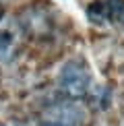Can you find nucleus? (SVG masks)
<instances>
[{
    "mask_svg": "<svg viewBox=\"0 0 124 126\" xmlns=\"http://www.w3.org/2000/svg\"><path fill=\"white\" fill-rule=\"evenodd\" d=\"M21 46L19 27L8 19L0 21V62H8L17 56Z\"/></svg>",
    "mask_w": 124,
    "mask_h": 126,
    "instance_id": "nucleus-2",
    "label": "nucleus"
},
{
    "mask_svg": "<svg viewBox=\"0 0 124 126\" xmlns=\"http://www.w3.org/2000/svg\"><path fill=\"white\" fill-rule=\"evenodd\" d=\"M81 122V114L75 108H60L58 112L54 110V114L44 120L39 126H77Z\"/></svg>",
    "mask_w": 124,
    "mask_h": 126,
    "instance_id": "nucleus-3",
    "label": "nucleus"
},
{
    "mask_svg": "<svg viewBox=\"0 0 124 126\" xmlns=\"http://www.w3.org/2000/svg\"><path fill=\"white\" fill-rule=\"evenodd\" d=\"M108 17L124 23V0H108Z\"/></svg>",
    "mask_w": 124,
    "mask_h": 126,
    "instance_id": "nucleus-5",
    "label": "nucleus"
},
{
    "mask_svg": "<svg viewBox=\"0 0 124 126\" xmlns=\"http://www.w3.org/2000/svg\"><path fill=\"white\" fill-rule=\"evenodd\" d=\"M87 15H89V19L93 23H101V21L110 19L108 17V4H103V2H93L89 10H87Z\"/></svg>",
    "mask_w": 124,
    "mask_h": 126,
    "instance_id": "nucleus-4",
    "label": "nucleus"
},
{
    "mask_svg": "<svg viewBox=\"0 0 124 126\" xmlns=\"http://www.w3.org/2000/svg\"><path fill=\"white\" fill-rule=\"evenodd\" d=\"M60 87L70 99H81L89 93L91 77L81 62H66L60 72Z\"/></svg>",
    "mask_w": 124,
    "mask_h": 126,
    "instance_id": "nucleus-1",
    "label": "nucleus"
}]
</instances>
